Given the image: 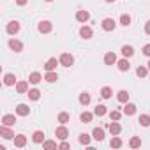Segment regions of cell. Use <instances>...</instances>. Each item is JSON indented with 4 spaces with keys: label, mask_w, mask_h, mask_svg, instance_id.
Here are the masks:
<instances>
[{
    "label": "cell",
    "mask_w": 150,
    "mask_h": 150,
    "mask_svg": "<svg viewBox=\"0 0 150 150\" xmlns=\"http://www.w3.org/2000/svg\"><path fill=\"white\" fill-rule=\"evenodd\" d=\"M58 60H60V65H64V67H71L74 64V57L71 53H62Z\"/></svg>",
    "instance_id": "1"
},
{
    "label": "cell",
    "mask_w": 150,
    "mask_h": 150,
    "mask_svg": "<svg viewBox=\"0 0 150 150\" xmlns=\"http://www.w3.org/2000/svg\"><path fill=\"white\" fill-rule=\"evenodd\" d=\"M101 27H103V30H106V32H113L115 27H117V23H115L113 18H104L103 23H101Z\"/></svg>",
    "instance_id": "2"
},
{
    "label": "cell",
    "mask_w": 150,
    "mask_h": 150,
    "mask_svg": "<svg viewBox=\"0 0 150 150\" xmlns=\"http://www.w3.org/2000/svg\"><path fill=\"white\" fill-rule=\"evenodd\" d=\"M51 28H53V25H51V21H48V20H44V21H41V23L37 25V30H39L41 34H50Z\"/></svg>",
    "instance_id": "3"
},
{
    "label": "cell",
    "mask_w": 150,
    "mask_h": 150,
    "mask_svg": "<svg viewBox=\"0 0 150 150\" xmlns=\"http://www.w3.org/2000/svg\"><path fill=\"white\" fill-rule=\"evenodd\" d=\"M6 30H7L9 35H16V34L20 32V23H18V21H9L7 27H6Z\"/></svg>",
    "instance_id": "4"
},
{
    "label": "cell",
    "mask_w": 150,
    "mask_h": 150,
    "mask_svg": "<svg viewBox=\"0 0 150 150\" xmlns=\"http://www.w3.org/2000/svg\"><path fill=\"white\" fill-rule=\"evenodd\" d=\"M55 136L58 138V139H67V136H69V131H67V127L62 124L60 127H57L55 129Z\"/></svg>",
    "instance_id": "5"
},
{
    "label": "cell",
    "mask_w": 150,
    "mask_h": 150,
    "mask_svg": "<svg viewBox=\"0 0 150 150\" xmlns=\"http://www.w3.org/2000/svg\"><path fill=\"white\" fill-rule=\"evenodd\" d=\"M9 48L13 50V51H16V53H20L21 50H23V42L21 41H18V39H9Z\"/></svg>",
    "instance_id": "6"
},
{
    "label": "cell",
    "mask_w": 150,
    "mask_h": 150,
    "mask_svg": "<svg viewBox=\"0 0 150 150\" xmlns=\"http://www.w3.org/2000/svg\"><path fill=\"white\" fill-rule=\"evenodd\" d=\"M76 20H78L80 23H87V21L90 20V14H88V11H85V9L78 11V13H76Z\"/></svg>",
    "instance_id": "7"
},
{
    "label": "cell",
    "mask_w": 150,
    "mask_h": 150,
    "mask_svg": "<svg viewBox=\"0 0 150 150\" xmlns=\"http://www.w3.org/2000/svg\"><path fill=\"white\" fill-rule=\"evenodd\" d=\"M28 113H30V108L27 104H18L16 106V115L18 117H28Z\"/></svg>",
    "instance_id": "8"
},
{
    "label": "cell",
    "mask_w": 150,
    "mask_h": 150,
    "mask_svg": "<svg viewBox=\"0 0 150 150\" xmlns=\"http://www.w3.org/2000/svg\"><path fill=\"white\" fill-rule=\"evenodd\" d=\"M120 131H122V127H120L118 120H111V124H110V132H111V136H118Z\"/></svg>",
    "instance_id": "9"
},
{
    "label": "cell",
    "mask_w": 150,
    "mask_h": 150,
    "mask_svg": "<svg viewBox=\"0 0 150 150\" xmlns=\"http://www.w3.org/2000/svg\"><path fill=\"white\" fill-rule=\"evenodd\" d=\"M80 35H81L83 39H92V35H94V32H92V28H90V27H87V25H83V27L80 28Z\"/></svg>",
    "instance_id": "10"
},
{
    "label": "cell",
    "mask_w": 150,
    "mask_h": 150,
    "mask_svg": "<svg viewBox=\"0 0 150 150\" xmlns=\"http://www.w3.org/2000/svg\"><path fill=\"white\" fill-rule=\"evenodd\" d=\"M118 60H117V55L113 53V51H108L106 55H104V64L106 65H113V64H117Z\"/></svg>",
    "instance_id": "11"
},
{
    "label": "cell",
    "mask_w": 150,
    "mask_h": 150,
    "mask_svg": "<svg viewBox=\"0 0 150 150\" xmlns=\"http://www.w3.org/2000/svg\"><path fill=\"white\" fill-rule=\"evenodd\" d=\"M14 124H16V117H14V115H4V117H2V125L13 127Z\"/></svg>",
    "instance_id": "12"
},
{
    "label": "cell",
    "mask_w": 150,
    "mask_h": 150,
    "mask_svg": "<svg viewBox=\"0 0 150 150\" xmlns=\"http://www.w3.org/2000/svg\"><path fill=\"white\" fill-rule=\"evenodd\" d=\"M25 145H27V136H25V134H18V136H14V146L23 148Z\"/></svg>",
    "instance_id": "13"
},
{
    "label": "cell",
    "mask_w": 150,
    "mask_h": 150,
    "mask_svg": "<svg viewBox=\"0 0 150 150\" xmlns=\"http://www.w3.org/2000/svg\"><path fill=\"white\" fill-rule=\"evenodd\" d=\"M0 136H2L4 139H11V138H14L13 131H11L7 125H2V127H0Z\"/></svg>",
    "instance_id": "14"
},
{
    "label": "cell",
    "mask_w": 150,
    "mask_h": 150,
    "mask_svg": "<svg viewBox=\"0 0 150 150\" xmlns=\"http://www.w3.org/2000/svg\"><path fill=\"white\" fill-rule=\"evenodd\" d=\"M134 113H136V104H132V103H125V106H124V115L132 117Z\"/></svg>",
    "instance_id": "15"
},
{
    "label": "cell",
    "mask_w": 150,
    "mask_h": 150,
    "mask_svg": "<svg viewBox=\"0 0 150 150\" xmlns=\"http://www.w3.org/2000/svg\"><path fill=\"white\" fill-rule=\"evenodd\" d=\"M58 64H60V60H57V58H50V60L44 64V69H46V71H55Z\"/></svg>",
    "instance_id": "16"
},
{
    "label": "cell",
    "mask_w": 150,
    "mask_h": 150,
    "mask_svg": "<svg viewBox=\"0 0 150 150\" xmlns=\"http://www.w3.org/2000/svg\"><path fill=\"white\" fill-rule=\"evenodd\" d=\"M117 65H118V71H122V72H125V71H129V69H131V64H129V60H127V58L118 60V62H117Z\"/></svg>",
    "instance_id": "17"
},
{
    "label": "cell",
    "mask_w": 150,
    "mask_h": 150,
    "mask_svg": "<svg viewBox=\"0 0 150 150\" xmlns=\"http://www.w3.org/2000/svg\"><path fill=\"white\" fill-rule=\"evenodd\" d=\"M28 83H30V81H18V83H16L18 94H27V92H28Z\"/></svg>",
    "instance_id": "18"
},
{
    "label": "cell",
    "mask_w": 150,
    "mask_h": 150,
    "mask_svg": "<svg viewBox=\"0 0 150 150\" xmlns=\"http://www.w3.org/2000/svg\"><path fill=\"white\" fill-rule=\"evenodd\" d=\"M44 80H46L48 83H55V81L58 80V74H57L55 71H46V76H44Z\"/></svg>",
    "instance_id": "19"
},
{
    "label": "cell",
    "mask_w": 150,
    "mask_h": 150,
    "mask_svg": "<svg viewBox=\"0 0 150 150\" xmlns=\"http://www.w3.org/2000/svg\"><path fill=\"white\" fill-rule=\"evenodd\" d=\"M92 136H94V139H97V141H103V139H104V129H101V127H96V129L92 131Z\"/></svg>",
    "instance_id": "20"
},
{
    "label": "cell",
    "mask_w": 150,
    "mask_h": 150,
    "mask_svg": "<svg viewBox=\"0 0 150 150\" xmlns=\"http://www.w3.org/2000/svg\"><path fill=\"white\" fill-rule=\"evenodd\" d=\"M106 113H108V108L104 104H97L96 110H94V115H97V117H104Z\"/></svg>",
    "instance_id": "21"
},
{
    "label": "cell",
    "mask_w": 150,
    "mask_h": 150,
    "mask_svg": "<svg viewBox=\"0 0 150 150\" xmlns=\"http://www.w3.org/2000/svg\"><path fill=\"white\" fill-rule=\"evenodd\" d=\"M32 141L34 143H44V132L42 131H35L32 134Z\"/></svg>",
    "instance_id": "22"
},
{
    "label": "cell",
    "mask_w": 150,
    "mask_h": 150,
    "mask_svg": "<svg viewBox=\"0 0 150 150\" xmlns=\"http://www.w3.org/2000/svg\"><path fill=\"white\" fill-rule=\"evenodd\" d=\"M117 99H118V103H124V104H125V103L129 101V92H127V90H120V92L117 94Z\"/></svg>",
    "instance_id": "23"
},
{
    "label": "cell",
    "mask_w": 150,
    "mask_h": 150,
    "mask_svg": "<svg viewBox=\"0 0 150 150\" xmlns=\"http://www.w3.org/2000/svg\"><path fill=\"white\" fill-rule=\"evenodd\" d=\"M41 80H42V76H41V74H39V72H32V74H30V76H28V81H30L32 85H37V83H39Z\"/></svg>",
    "instance_id": "24"
},
{
    "label": "cell",
    "mask_w": 150,
    "mask_h": 150,
    "mask_svg": "<svg viewBox=\"0 0 150 150\" xmlns=\"http://www.w3.org/2000/svg\"><path fill=\"white\" fill-rule=\"evenodd\" d=\"M122 55H124L125 58L132 57V55H134V48H132V46H127V44H125V46H122Z\"/></svg>",
    "instance_id": "25"
},
{
    "label": "cell",
    "mask_w": 150,
    "mask_h": 150,
    "mask_svg": "<svg viewBox=\"0 0 150 150\" xmlns=\"http://www.w3.org/2000/svg\"><path fill=\"white\" fill-rule=\"evenodd\" d=\"M27 96H28V99H32V101H39L41 92H39L37 88H32V90H28V92H27Z\"/></svg>",
    "instance_id": "26"
},
{
    "label": "cell",
    "mask_w": 150,
    "mask_h": 150,
    "mask_svg": "<svg viewBox=\"0 0 150 150\" xmlns=\"http://www.w3.org/2000/svg\"><path fill=\"white\" fill-rule=\"evenodd\" d=\"M92 118H94V115H92L90 111H83V113L80 115V120H81L83 124H88V122H92Z\"/></svg>",
    "instance_id": "27"
},
{
    "label": "cell",
    "mask_w": 150,
    "mask_h": 150,
    "mask_svg": "<svg viewBox=\"0 0 150 150\" xmlns=\"http://www.w3.org/2000/svg\"><path fill=\"white\" fill-rule=\"evenodd\" d=\"M14 83H16V76H14V74H6V76H4V85L11 87Z\"/></svg>",
    "instance_id": "28"
},
{
    "label": "cell",
    "mask_w": 150,
    "mask_h": 150,
    "mask_svg": "<svg viewBox=\"0 0 150 150\" xmlns=\"http://www.w3.org/2000/svg\"><path fill=\"white\" fill-rule=\"evenodd\" d=\"M80 104H81V106H88V104H90V96H88L87 92L80 94Z\"/></svg>",
    "instance_id": "29"
},
{
    "label": "cell",
    "mask_w": 150,
    "mask_h": 150,
    "mask_svg": "<svg viewBox=\"0 0 150 150\" xmlns=\"http://www.w3.org/2000/svg\"><path fill=\"white\" fill-rule=\"evenodd\" d=\"M138 122H139V125H143V127H148V125H150V115H139Z\"/></svg>",
    "instance_id": "30"
},
{
    "label": "cell",
    "mask_w": 150,
    "mask_h": 150,
    "mask_svg": "<svg viewBox=\"0 0 150 150\" xmlns=\"http://www.w3.org/2000/svg\"><path fill=\"white\" fill-rule=\"evenodd\" d=\"M110 146H111V148H120V146H122V139H120L118 136H113L111 141H110Z\"/></svg>",
    "instance_id": "31"
},
{
    "label": "cell",
    "mask_w": 150,
    "mask_h": 150,
    "mask_svg": "<svg viewBox=\"0 0 150 150\" xmlns=\"http://www.w3.org/2000/svg\"><path fill=\"white\" fill-rule=\"evenodd\" d=\"M129 146H131V148H139V146H141V139H139L138 136L131 138V139H129Z\"/></svg>",
    "instance_id": "32"
},
{
    "label": "cell",
    "mask_w": 150,
    "mask_h": 150,
    "mask_svg": "<svg viewBox=\"0 0 150 150\" xmlns=\"http://www.w3.org/2000/svg\"><path fill=\"white\" fill-rule=\"evenodd\" d=\"M111 94H113V92H111L110 87H103V88H101V97H103V99H110Z\"/></svg>",
    "instance_id": "33"
},
{
    "label": "cell",
    "mask_w": 150,
    "mask_h": 150,
    "mask_svg": "<svg viewBox=\"0 0 150 150\" xmlns=\"http://www.w3.org/2000/svg\"><path fill=\"white\" fill-rule=\"evenodd\" d=\"M42 148H44V150H55V148H57V143L51 141V139H48V141L42 143Z\"/></svg>",
    "instance_id": "34"
},
{
    "label": "cell",
    "mask_w": 150,
    "mask_h": 150,
    "mask_svg": "<svg viewBox=\"0 0 150 150\" xmlns=\"http://www.w3.org/2000/svg\"><path fill=\"white\" fill-rule=\"evenodd\" d=\"M136 74H138L139 78H145L146 74H148V67H143V65H139V67L136 69Z\"/></svg>",
    "instance_id": "35"
},
{
    "label": "cell",
    "mask_w": 150,
    "mask_h": 150,
    "mask_svg": "<svg viewBox=\"0 0 150 150\" xmlns=\"http://www.w3.org/2000/svg\"><path fill=\"white\" fill-rule=\"evenodd\" d=\"M120 25L129 27V25H131V16H129V14H122V16H120Z\"/></svg>",
    "instance_id": "36"
},
{
    "label": "cell",
    "mask_w": 150,
    "mask_h": 150,
    "mask_svg": "<svg viewBox=\"0 0 150 150\" xmlns=\"http://www.w3.org/2000/svg\"><path fill=\"white\" fill-rule=\"evenodd\" d=\"M58 122H60V124H64V125H65V124H67V122H69V113H65V111H62V113H60V115H58Z\"/></svg>",
    "instance_id": "37"
},
{
    "label": "cell",
    "mask_w": 150,
    "mask_h": 150,
    "mask_svg": "<svg viewBox=\"0 0 150 150\" xmlns=\"http://www.w3.org/2000/svg\"><path fill=\"white\" fill-rule=\"evenodd\" d=\"M80 143H81V145H90V136L85 134V132L80 134Z\"/></svg>",
    "instance_id": "38"
},
{
    "label": "cell",
    "mask_w": 150,
    "mask_h": 150,
    "mask_svg": "<svg viewBox=\"0 0 150 150\" xmlns=\"http://www.w3.org/2000/svg\"><path fill=\"white\" fill-rule=\"evenodd\" d=\"M120 117H122V113H120L118 110H113V111H110V118H111V120H120Z\"/></svg>",
    "instance_id": "39"
},
{
    "label": "cell",
    "mask_w": 150,
    "mask_h": 150,
    "mask_svg": "<svg viewBox=\"0 0 150 150\" xmlns=\"http://www.w3.org/2000/svg\"><path fill=\"white\" fill-rule=\"evenodd\" d=\"M58 148H62V150H67V148H69V143H67L65 139H62V143L58 145Z\"/></svg>",
    "instance_id": "40"
},
{
    "label": "cell",
    "mask_w": 150,
    "mask_h": 150,
    "mask_svg": "<svg viewBox=\"0 0 150 150\" xmlns=\"http://www.w3.org/2000/svg\"><path fill=\"white\" fill-rule=\"evenodd\" d=\"M143 55L150 57V44H145V46H143Z\"/></svg>",
    "instance_id": "41"
},
{
    "label": "cell",
    "mask_w": 150,
    "mask_h": 150,
    "mask_svg": "<svg viewBox=\"0 0 150 150\" xmlns=\"http://www.w3.org/2000/svg\"><path fill=\"white\" fill-rule=\"evenodd\" d=\"M145 32H146V34L150 35V20H148V21L145 23Z\"/></svg>",
    "instance_id": "42"
},
{
    "label": "cell",
    "mask_w": 150,
    "mask_h": 150,
    "mask_svg": "<svg viewBox=\"0 0 150 150\" xmlns=\"http://www.w3.org/2000/svg\"><path fill=\"white\" fill-rule=\"evenodd\" d=\"M27 2H28V0H16V4H18V6H25Z\"/></svg>",
    "instance_id": "43"
},
{
    "label": "cell",
    "mask_w": 150,
    "mask_h": 150,
    "mask_svg": "<svg viewBox=\"0 0 150 150\" xmlns=\"http://www.w3.org/2000/svg\"><path fill=\"white\" fill-rule=\"evenodd\" d=\"M104 2H108V4H111V2H115V0H104Z\"/></svg>",
    "instance_id": "44"
},
{
    "label": "cell",
    "mask_w": 150,
    "mask_h": 150,
    "mask_svg": "<svg viewBox=\"0 0 150 150\" xmlns=\"http://www.w3.org/2000/svg\"><path fill=\"white\" fill-rule=\"evenodd\" d=\"M148 71H150V60H148Z\"/></svg>",
    "instance_id": "45"
},
{
    "label": "cell",
    "mask_w": 150,
    "mask_h": 150,
    "mask_svg": "<svg viewBox=\"0 0 150 150\" xmlns=\"http://www.w3.org/2000/svg\"><path fill=\"white\" fill-rule=\"evenodd\" d=\"M46 2H53V0H46Z\"/></svg>",
    "instance_id": "46"
}]
</instances>
